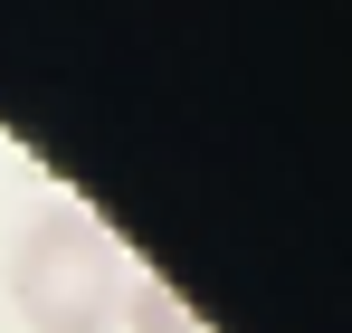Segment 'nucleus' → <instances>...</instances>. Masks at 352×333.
<instances>
[{"label":"nucleus","mask_w":352,"mask_h":333,"mask_svg":"<svg viewBox=\"0 0 352 333\" xmlns=\"http://www.w3.org/2000/svg\"><path fill=\"white\" fill-rule=\"evenodd\" d=\"M10 305L29 333H115L124 314V257L105 219L86 210H38L10 248Z\"/></svg>","instance_id":"obj_1"},{"label":"nucleus","mask_w":352,"mask_h":333,"mask_svg":"<svg viewBox=\"0 0 352 333\" xmlns=\"http://www.w3.org/2000/svg\"><path fill=\"white\" fill-rule=\"evenodd\" d=\"M115 333H200V314H190V305H181L172 286H124V314H115Z\"/></svg>","instance_id":"obj_2"}]
</instances>
